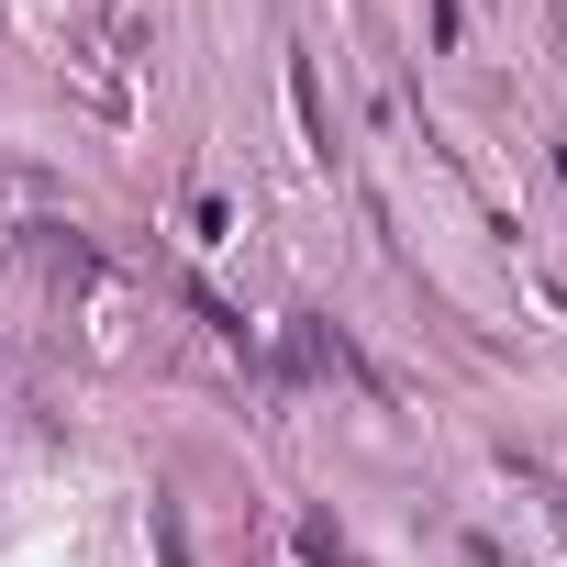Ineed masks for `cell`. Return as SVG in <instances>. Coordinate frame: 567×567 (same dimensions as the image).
I'll list each match as a JSON object with an SVG mask.
<instances>
[{
    "label": "cell",
    "instance_id": "277c9868",
    "mask_svg": "<svg viewBox=\"0 0 567 567\" xmlns=\"http://www.w3.org/2000/svg\"><path fill=\"white\" fill-rule=\"evenodd\" d=\"M456 23H467V0H434V45H456Z\"/></svg>",
    "mask_w": 567,
    "mask_h": 567
},
{
    "label": "cell",
    "instance_id": "5b68a950",
    "mask_svg": "<svg viewBox=\"0 0 567 567\" xmlns=\"http://www.w3.org/2000/svg\"><path fill=\"white\" fill-rule=\"evenodd\" d=\"M556 178H567V145H556Z\"/></svg>",
    "mask_w": 567,
    "mask_h": 567
},
{
    "label": "cell",
    "instance_id": "7a4b0ae2",
    "mask_svg": "<svg viewBox=\"0 0 567 567\" xmlns=\"http://www.w3.org/2000/svg\"><path fill=\"white\" fill-rule=\"evenodd\" d=\"M156 567H189V523H178L167 489H156Z\"/></svg>",
    "mask_w": 567,
    "mask_h": 567
},
{
    "label": "cell",
    "instance_id": "3957f363",
    "mask_svg": "<svg viewBox=\"0 0 567 567\" xmlns=\"http://www.w3.org/2000/svg\"><path fill=\"white\" fill-rule=\"evenodd\" d=\"M301 556H312V567H357V556H346V534H334V523H323V512H312V523H301Z\"/></svg>",
    "mask_w": 567,
    "mask_h": 567
},
{
    "label": "cell",
    "instance_id": "6da1fadb",
    "mask_svg": "<svg viewBox=\"0 0 567 567\" xmlns=\"http://www.w3.org/2000/svg\"><path fill=\"white\" fill-rule=\"evenodd\" d=\"M290 112H301V134L334 156V134H323V79H312V56H290Z\"/></svg>",
    "mask_w": 567,
    "mask_h": 567
}]
</instances>
